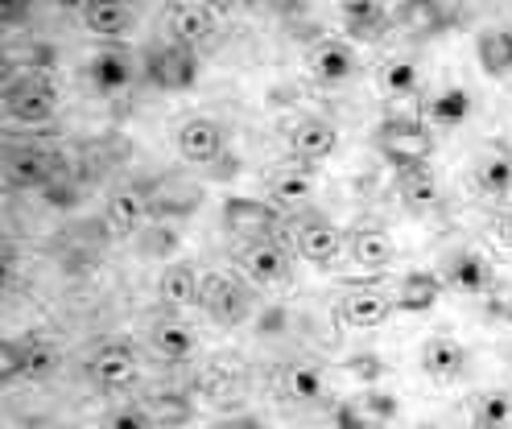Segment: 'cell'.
I'll use <instances>...</instances> for the list:
<instances>
[{
    "mask_svg": "<svg viewBox=\"0 0 512 429\" xmlns=\"http://www.w3.org/2000/svg\"><path fill=\"white\" fill-rule=\"evenodd\" d=\"M442 281L451 289H459V293H467V297H488V289L496 285V273H492L488 256L463 248V252H455L451 260H446V277Z\"/></svg>",
    "mask_w": 512,
    "mask_h": 429,
    "instance_id": "cell-21",
    "label": "cell"
},
{
    "mask_svg": "<svg viewBox=\"0 0 512 429\" xmlns=\"http://www.w3.org/2000/svg\"><path fill=\"white\" fill-rule=\"evenodd\" d=\"M475 186L488 198H508L512 194V153L508 149H488L475 161Z\"/></svg>",
    "mask_w": 512,
    "mask_h": 429,
    "instance_id": "cell-31",
    "label": "cell"
},
{
    "mask_svg": "<svg viewBox=\"0 0 512 429\" xmlns=\"http://www.w3.org/2000/svg\"><path fill=\"white\" fill-rule=\"evenodd\" d=\"M360 405H364V413H368L376 425H389V421H397V417H401V401H397L393 392L376 388V384L360 392Z\"/></svg>",
    "mask_w": 512,
    "mask_h": 429,
    "instance_id": "cell-37",
    "label": "cell"
},
{
    "mask_svg": "<svg viewBox=\"0 0 512 429\" xmlns=\"http://www.w3.org/2000/svg\"><path fill=\"white\" fill-rule=\"evenodd\" d=\"M442 293H446V281L430 269H413L401 277L397 293H393V306L401 314H430L438 302H442Z\"/></svg>",
    "mask_w": 512,
    "mask_h": 429,
    "instance_id": "cell-22",
    "label": "cell"
},
{
    "mask_svg": "<svg viewBox=\"0 0 512 429\" xmlns=\"http://www.w3.org/2000/svg\"><path fill=\"white\" fill-rule=\"evenodd\" d=\"M496 236H500L504 248H512V211H504V215L496 219Z\"/></svg>",
    "mask_w": 512,
    "mask_h": 429,
    "instance_id": "cell-44",
    "label": "cell"
},
{
    "mask_svg": "<svg viewBox=\"0 0 512 429\" xmlns=\"http://www.w3.org/2000/svg\"><path fill=\"white\" fill-rule=\"evenodd\" d=\"M422 429H438V425H422Z\"/></svg>",
    "mask_w": 512,
    "mask_h": 429,
    "instance_id": "cell-46",
    "label": "cell"
},
{
    "mask_svg": "<svg viewBox=\"0 0 512 429\" xmlns=\"http://www.w3.org/2000/svg\"><path fill=\"white\" fill-rule=\"evenodd\" d=\"M418 363H422V372H426L430 380L451 384V380H459V376L467 372L471 351H467L459 339H451V335H430V339L422 343V351H418Z\"/></svg>",
    "mask_w": 512,
    "mask_h": 429,
    "instance_id": "cell-14",
    "label": "cell"
},
{
    "mask_svg": "<svg viewBox=\"0 0 512 429\" xmlns=\"http://www.w3.org/2000/svg\"><path fill=\"white\" fill-rule=\"evenodd\" d=\"M149 190L145 186H116L104 203V227L112 236H141L149 227Z\"/></svg>",
    "mask_w": 512,
    "mask_h": 429,
    "instance_id": "cell-10",
    "label": "cell"
},
{
    "mask_svg": "<svg viewBox=\"0 0 512 429\" xmlns=\"http://www.w3.org/2000/svg\"><path fill=\"white\" fill-rule=\"evenodd\" d=\"M356 71H360V58H356V50H351V42H343V38L314 42V50H310V75L318 83L339 87L347 79H356Z\"/></svg>",
    "mask_w": 512,
    "mask_h": 429,
    "instance_id": "cell-15",
    "label": "cell"
},
{
    "mask_svg": "<svg viewBox=\"0 0 512 429\" xmlns=\"http://www.w3.org/2000/svg\"><path fill=\"white\" fill-rule=\"evenodd\" d=\"M281 392L290 396V401H298V405H314V401H323L327 376H323L318 363L294 359V363H285V368H281Z\"/></svg>",
    "mask_w": 512,
    "mask_h": 429,
    "instance_id": "cell-26",
    "label": "cell"
},
{
    "mask_svg": "<svg viewBox=\"0 0 512 429\" xmlns=\"http://www.w3.org/2000/svg\"><path fill=\"white\" fill-rule=\"evenodd\" d=\"M269 194H273V207H302L306 198L314 194V174H310V165L302 161H290V165H281V170H273L269 178Z\"/></svg>",
    "mask_w": 512,
    "mask_h": 429,
    "instance_id": "cell-28",
    "label": "cell"
},
{
    "mask_svg": "<svg viewBox=\"0 0 512 429\" xmlns=\"http://www.w3.org/2000/svg\"><path fill=\"white\" fill-rule=\"evenodd\" d=\"M199 306L223 322V326H240L248 314H252V297L248 289L228 277V273H203V289H199Z\"/></svg>",
    "mask_w": 512,
    "mask_h": 429,
    "instance_id": "cell-6",
    "label": "cell"
},
{
    "mask_svg": "<svg viewBox=\"0 0 512 429\" xmlns=\"http://www.w3.org/2000/svg\"><path fill=\"white\" fill-rule=\"evenodd\" d=\"M475 62L479 71L492 79H508L512 75V25H488L479 29L475 38Z\"/></svg>",
    "mask_w": 512,
    "mask_h": 429,
    "instance_id": "cell-24",
    "label": "cell"
},
{
    "mask_svg": "<svg viewBox=\"0 0 512 429\" xmlns=\"http://www.w3.org/2000/svg\"><path fill=\"white\" fill-rule=\"evenodd\" d=\"M5 178L17 186V190H46L54 178H62V157L42 149V145H21V149H9L5 157Z\"/></svg>",
    "mask_w": 512,
    "mask_h": 429,
    "instance_id": "cell-7",
    "label": "cell"
},
{
    "mask_svg": "<svg viewBox=\"0 0 512 429\" xmlns=\"http://www.w3.org/2000/svg\"><path fill=\"white\" fill-rule=\"evenodd\" d=\"M87 33H95V38H104L108 46H116L128 29L137 25V13L128 5H116V0H95V5H83L79 9Z\"/></svg>",
    "mask_w": 512,
    "mask_h": 429,
    "instance_id": "cell-23",
    "label": "cell"
},
{
    "mask_svg": "<svg viewBox=\"0 0 512 429\" xmlns=\"http://www.w3.org/2000/svg\"><path fill=\"white\" fill-rule=\"evenodd\" d=\"M5 112L17 124H46L58 112V87L50 83V75L21 71L5 83Z\"/></svg>",
    "mask_w": 512,
    "mask_h": 429,
    "instance_id": "cell-3",
    "label": "cell"
},
{
    "mask_svg": "<svg viewBox=\"0 0 512 429\" xmlns=\"http://www.w3.org/2000/svg\"><path fill=\"white\" fill-rule=\"evenodd\" d=\"M285 326H290V314H285V306H269L261 318H256V330H261V335H281Z\"/></svg>",
    "mask_w": 512,
    "mask_h": 429,
    "instance_id": "cell-42",
    "label": "cell"
},
{
    "mask_svg": "<svg viewBox=\"0 0 512 429\" xmlns=\"http://www.w3.org/2000/svg\"><path fill=\"white\" fill-rule=\"evenodd\" d=\"M219 429H261V421L256 417H236V421H223Z\"/></svg>",
    "mask_w": 512,
    "mask_h": 429,
    "instance_id": "cell-45",
    "label": "cell"
},
{
    "mask_svg": "<svg viewBox=\"0 0 512 429\" xmlns=\"http://www.w3.org/2000/svg\"><path fill=\"white\" fill-rule=\"evenodd\" d=\"M149 343H153V351H157V355L170 359V363H182V359H190V355L199 351V335H195V330H190L186 322H178V318H162V322H153Z\"/></svg>",
    "mask_w": 512,
    "mask_h": 429,
    "instance_id": "cell-29",
    "label": "cell"
},
{
    "mask_svg": "<svg viewBox=\"0 0 512 429\" xmlns=\"http://www.w3.org/2000/svg\"><path fill=\"white\" fill-rule=\"evenodd\" d=\"M42 203H46L50 211H75V207L83 203V190H79V182H71L67 174H62V178H54V182L42 190Z\"/></svg>",
    "mask_w": 512,
    "mask_h": 429,
    "instance_id": "cell-38",
    "label": "cell"
},
{
    "mask_svg": "<svg viewBox=\"0 0 512 429\" xmlns=\"http://www.w3.org/2000/svg\"><path fill=\"white\" fill-rule=\"evenodd\" d=\"M145 409L153 413V421H157V425H166V429H174V425H186V421H190V413H195L182 392H157V396H153V401H149Z\"/></svg>",
    "mask_w": 512,
    "mask_h": 429,
    "instance_id": "cell-36",
    "label": "cell"
},
{
    "mask_svg": "<svg viewBox=\"0 0 512 429\" xmlns=\"http://www.w3.org/2000/svg\"><path fill=\"white\" fill-rule=\"evenodd\" d=\"M380 91L389 95V99H413L422 91V71H418V62L413 58H384V66H380Z\"/></svg>",
    "mask_w": 512,
    "mask_h": 429,
    "instance_id": "cell-32",
    "label": "cell"
},
{
    "mask_svg": "<svg viewBox=\"0 0 512 429\" xmlns=\"http://www.w3.org/2000/svg\"><path fill=\"white\" fill-rule=\"evenodd\" d=\"M471 429H512V392L492 388L475 396L471 405Z\"/></svg>",
    "mask_w": 512,
    "mask_h": 429,
    "instance_id": "cell-33",
    "label": "cell"
},
{
    "mask_svg": "<svg viewBox=\"0 0 512 429\" xmlns=\"http://www.w3.org/2000/svg\"><path fill=\"white\" fill-rule=\"evenodd\" d=\"M223 223H228L236 236H248V240H269V231L277 227V207L273 203H261V198H228L223 203Z\"/></svg>",
    "mask_w": 512,
    "mask_h": 429,
    "instance_id": "cell-18",
    "label": "cell"
},
{
    "mask_svg": "<svg viewBox=\"0 0 512 429\" xmlns=\"http://www.w3.org/2000/svg\"><path fill=\"white\" fill-rule=\"evenodd\" d=\"M174 141H178L182 161H190V165H211V161H219V157H223V145H228V132H223V124H219V120H211V116H190V120H182V124H178Z\"/></svg>",
    "mask_w": 512,
    "mask_h": 429,
    "instance_id": "cell-11",
    "label": "cell"
},
{
    "mask_svg": "<svg viewBox=\"0 0 512 429\" xmlns=\"http://www.w3.org/2000/svg\"><path fill=\"white\" fill-rule=\"evenodd\" d=\"M137 244H141V252H145V256H153V260H166V264H170V256L178 252L182 236L174 231V223L157 219V223H149V227L141 231V236H137Z\"/></svg>",
    "mask_w": 512,
    "mask_h": 429,
    "instance_id": "cell-34",
    "label": "cell"
},
{
    "mask_svg": "<svg viewBox=\"0 0 512 429\" xmlns=\"http://www.w3.org/2000/svg\"><path fill=\"white\" fill-rule=\"evenodd\" d=\"M58 347L50 339H9L5 343V359H0V368H5V380H46L58 372Z\"/></svg>",
    "mask_w": 512,
    "mask_h": 429,
    "instance_id": "cell-4",
    "label": "cell"
},
{
    "mask_svg": "<svg viewBox=\"0 0 512 429\" xmlns=\"http://www.w3.org/2000/svg\"><path fill=\"white\" fill-rule=\"evenodd\" d=\"M401 198L409 211H430L438 203V182L426 170H409L401 174Z\"/></svg>",
    "mask_w": 512,
    "mask_h": 429,
    "instance_id": "cell-35",
    "label": "cell"
},
{
    "mask_svg": "<svg viewBox=\"0 0 512 429\" xmlns=\"http://www.w3.org/2000/svg\"><path fill=\"white\" fill-rule=\"evenodd\" d=\"M471 108H475V99H471V91L459 87V83L442 87V91H434V95L426 99V116H430V124H438V128H459V124H467V120H471Z\"/></svg>",
    "mask_w": 512,
    "mask_h": 429,
    "instance_id": "cell-30",
    "label": "cell"
},
{
    "mask_svg": "<svg viewBox=\"0 0 512 429\" xmlns=\"http://www.w3.org/2000/svg\"><path fill=\"white\" fill-rule=\"evenodd\" d=\"M141 79L157 91H190L199 83V50L174 38L153 42L141 54Z\"/></svg>",
    "mask_w": 512,
    "mask_h": 429,
    "instance_id": "cell-1",
    "label": "cell"
},
{
    "mask_svg": "<svg viewBox=\"0 0 512 429\" xmlns=\"http://www.w3.org/2000/svg\"><path fill=\"white\" fill-rule=\"evenodd\" d=\"M347 252H351V260H356L364 273H384L397 260V244H393V236L380 223H360L356 231H351Z\"/></svg>",
    "mask_w": 512,
    "mask_h": 429,
    "instance_id": "cell-17",
    "label": "cell"
},
{
    "mask_svg": "<svg viewBox=\"0 0 512 429\" xmlns=\"http://www.w3.org/2000/svg\"><path fill=\"white\" fill-rule=\"evenodd\" d=\"M240 269L256 285H281V281H290L294 264H290V252L277 240H252L240 248Z\"/></svg>",
    "mask_w": 512,
    "mask_h": 429,
    "instance_id": "cell-13",
    "label": "cell"
},
{
    "mask_svg": "<svg viewBox=\"0 0 512 429\" xmlns=\"http://www.w3.org/2000/svg\"><path fill=\"white\" fill-rule=\"evenodd\" d=\"M290 240H294L298 256L310 260V264H318V269L335 264L339 252H343L339 227H335L331 219H323V215H302V219H294V223H290Z\"/></svg>",
    "mask_w": 512,
    "mask_h": 429,
    "instance_id": "cell-8",
    "label": "cell"
},
{
    "mask_svg": "<svg viewBox=\"0 0 512 429\" xmlns=\"http://www.w3.org/2000/svg\"><path fill=\"white\" fill-rule=\"evenodd\" d=\"M285 145H290L294 161H302V165L323 161L339 149V128L323 116H294L285 124Z\"/></svg>",
    "mask_w": 512,
    "mask_h": 429,
    "instance_id": "cell-9",
    "label": "cell"
},
{
    "mask_svg": "<svg viewBox=\"0 0 512 429\" xmlns=\"http://www.w3.org/2000/svg\"><path fill=\"white\" fill-rule=\"evenodd\" d=\"M137 372H141L137 347L128 343V339H108V343L95 347L91 359H87V376L100 384V388H108V392L128 388V384L137 380Z\"/></svg>",
    "mask_w": 512,
    "mask_h": 429,
    "instance_id": "cell-5",
    "label": "cell"
},
{
    "mask_svg": "<svg viewBox=\"0 0 512 429\" xmlns=\"http://www.w3.org/2000/svg\"><path fill=\"white\" fill-rule=\"evenodd\" d=\"M393 297L380 293V289H347L339 297V318L356 330H372V326H384L393 318Z\"/></svg>",
    "mask_w": 512,
    "mask_h": 429,
    "instance_id": "cell-19",
    "label": "cell"
},
{
    "mask_svg": "<svg viewBox=\"0 0 512 429\" xmlns=\"http://www.w3.org/2000/svg\"><path fill=\"white\" fill-rule=\"evenodd\" d=\"M347 372L356 376V380H364V388H372V384L384 376V363H380L376 351H356V355L347 359Z\"/></svg>",
    "mask_w": 512,
    "mask_h": 429,
    "instance_id": "cell-41",
    "label": "cell"
},
{
    "mask_svg": "<svg viewBox=\"0 0 512 429\" xmlns=\"http://www.w3.org/2000/svg\"><path fill=\"white\" fill-rule=\"evenodd\" d=\"M104 429H157V421L145 405H120L104 417Z\"/></svg>",
    "mask_w": 512,
    "mask_h": 429,
    "instance_id": "cell-39",
    "label": "cell"
},
{
    "mask_svg": "<svg viewBox=\"0 0 512 429\" xmlns=\"http://www.w3.org/2000/svg\"><path fill=\"white\" fill-rule=\"evenodd\" d=\"M376 149L389 157L401 174L426 170V161L434 157V132L413 116H389L376 128Z\"/></svg>",
    "mask_w": 512,
    "mask_h": 429,
    "instance_id": "cell-2",
    "label": "cell"
},
{
    "mask_svg": "<svg viewBox=\"0 0 512 429\" xmlns=\"http://www.w3.org/2000/svg\"><path fill=\"white\" fill-rule=\"evenodd\" d=\"M488 306L500 314V318H512V285L508 281H496L488 289Z\"/></svg>",
    "mask_w": 512,
    "mask_h": 429,
    "instance_id": "cell-43",
    "label": "cell"
},
{
    "mask_svg": "<svg viewBox=\"0 0 512 429\" xmlns=\"http://www.w3.org/2000/svg\"><path fill=\"white\" fill-rule=\"evenodd\" d=\"M149 190V207L157 219H182V215H195L199 203H203V190L195 182H186V178H162V182H153L145 186Z\"/></svg>",
    "mask_w": 512,
    "mask_h": 429,
    "instance_id": "cell-20",
    "label": "cell"
},
{
    "mask_svg": "<svg viewBox=\"0 0 512 429\" xmlns=\"http://www.w3.org/2000/svg\"><path fill=\"white\" fill-rule=\"evenodd\" d=\"M219 25V13L211 5H199V0H182V5H170L166 9V29H170V38L182 42V46H203L211 42V33Z\"/></svg>",
    "mask_w": 512,
    "mask_h": 429,
    "instance_id": "cell-16",
    "label": "cell"
},
{
    "mask_svg": "<svg viewBox=\"0 0 512 429\" xmlns=\"http://www.w3.org/2000/svg\"><path fill=\"white\" fill-rule=\"evenodd\" d=\"M339 17H343V29L356 42H380L384 33H389V21H393V13L384 9V5H376V0H356V5H343Z\"/></svg>",
    "mask_w": 512,
    "mask_h": 429,
    "instance_id": "cell-27",
    "label": "cell"
},
{
    "mask_svg": "<svg viewBox=\"0 0 512 429\" xmlns=\"http://www.w3.org/2000/svg\"><path fill=\"white\" fill-rule=\"evenodd\" d=\"M137 71H141V62H133V54L124 46H100L87 58V79L100 95H120L137 79Z\"/></svg>",
    "mask_w": 512,
    "mask_h": 429,
    "instance_id": "cell-12",
    "label": "cell"
},
{
    "mask_svg": "<svg viewBox=\"0 0 512 429\" xmlns=\"http://www.w3.org/2000/svg\"><path fill=\"white\" fill-rule=\"evenodd\" d=\"M331 425H335V429H380V425L364 413L360 401H335V409H331Z\"/></svg>",
    "mask_w": 512,
    "mask_h": 429,
    "instance_id": "cell-40",
    "label": "cell"
},
{
    "mask_svg": "<svg viewBox=\"0 0 512 429\" xmlns=\"http://www.w3.org/2000/svg\"><path fill=\"white\" fill-rule=\"evenodd\" d=\"M199 289H203V277L186 260H170L162 277H157V297L166 306H199Z\"/></svg>",
    "mask_w": 512,
    "mask_h": 429,
    "instance_id": "cell-25",
    "label": "cell"
}]
</instances>
